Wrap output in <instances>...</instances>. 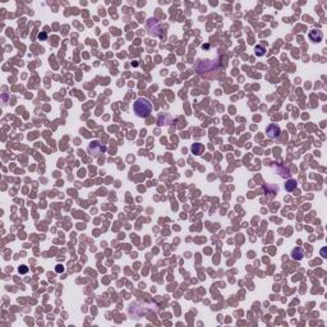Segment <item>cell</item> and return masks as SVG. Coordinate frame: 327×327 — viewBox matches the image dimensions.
I'll return each mask as SVG.
<instances>
[{
    "instance_id": "6da1fadb",
    "label": "cell",
    "mask_w": 327,
    "mask_h": 327,
    "mask_svg": "<svg viewBox=\"0 0 327 327\" xmlns=\"http://www.w3.org/2000/svg\"><path fill=\"white\" fill-rule=\"evenodd\" d=\"M133 110L137 116L139 118H147L152 113V104L144 97H139L133 104Z\"/></svg>"
},
{
    "instance_id": "7a4b0ae2",
    "label": "cell",
    "mask_w": 327,
    "mask_h": 327,
    "mask_svg": "<svg viewBox=\"0 0 327 327\" xmlns=\"http://www.w3.org/2000/svg\"><path fill=\"white\" fill-rule=\"evenodd\" d=\"M266 134H267L268 138L275 139V138L280 137V134H281V129H280V126L276 125V124H270V125L267 126V129H266Z\"/></svg>"
},
{
    "instance_id": "3957f363",
    "label": "cell",
    "mask_w": 327,
    "mask_h": 327,
    "mask_svg": "<svg viewBox=\"0 0 327 327\" xmlns=\"http://www.w3.org/2000/svg\"><path fill=\"white\" fill-rule=\"evenodd\" d=\"M106 150V147H102L101 144L99 143V142H92L89 144V147H88V152L92 155L94 157H97L101 152H104Z\"/></svg>"
},
{
    "instance_id": "277c9868",
    "label": "cell",
    "mask_w": 327,
    "mask_h": 327,
    "mask_svg": "<svg viewBox=\"0 0 327 327\" xmlns=\"http://www.w3.org/2000/svg\"><path fill=\"white\" fill-rule=\"evenodd\" d=\"M309 39L312 42H321L323 39V32L321 29H311L309 31Z\"/></svg>"
},
{
    "instance_id": "5b68a950",
    "label": "cell",
    "mask_w": 327,
    "mask_h": 327,
    "mask_svg": "<svg viewBox=\"0 0 327 327\" xmlns=\"http://www.w3.org/2000/svg\"><path fill=\"white\" fill-rule=\"evenodd\" d=\"M297 185H298V181L295 179H289L285 183V189H286V192H293L297 189Z\"/></svg>"
},
{
    "instance_id": "8992f818",
    "label": "cell",
    "mask_w": 327,
    "mask_h": 327,
    "mask_svg": "<svg viewBox=\"0 0 327 327\" xmlns=\"http://www.w3.org/2000/svg\"><path fill=\"white\" fill-rule=\"evenodd\" d=\"M303 257H304V252H303L302 248H294L293 249V252H292V258L293 260L300 261V260H303Z\"/></svg>"
},
{
    "instance_id": "52a82bcc",
    "label": "cell",
    "mask_w": 327,
    "mask_h": 327,
    "mask_svg": "<svg viewBox=\"0 0 327 327\" xmlns=\"http://www.w3.org/2000/svg\"><path fill=\"white\" fill-rule=\"evenodd\" d=\"M192 152L194 153V155H202V152H203V146L201 143H194L193 146H192Z\"/></svg>"
},
{
    "instance_id": "ba28073f",
    "label": "cell",
    "mask_w": 327,
    "mask_h": 327,
    "mask_svg": "<svg viewBox=\"0 0 327 327\" xmlns=\"http://www.w3.org/2000/svg\"><path fill=\"white\" fill-rule=\"evenodd\" d=\"M254 51H256V55H258V56L266 55V49L262 45H257L256 47H254Z\"/></svg>"
},
{
    "instance_id": "9c48e42d",
    "label": "cell",
    "mask_w": 327,
    "mask_h": 327,
    "mask_svg": "<svg viewBox=\"0 0 327 327\" xmlns=\"http://www.w3.org/2000/svg\"><path fill=\"white\" fill-rule=\"evenodd\" d=\"M46 37H47V36H46V33H45V32H41V33H39V39H40V40H46Z\"/></svg>"
},
{
    "instance_id": "30bf717a",
    "label": "cell",
    "mask_w": 327,
    "mask_h": 327,
    "mask_svg": "<svg viewBox=\"0 0 327 327\" xmlns=\"http://www.w3.org/2000/svg\"><path fill=\"white\" fill-rule=\"evenodd\" d=\"M27 271H28L27 267H24V266H23V267H19V272H21V274H26Z\"/></svg>"
},
{
    "instance_id": "8fae6325",
    "label": "cell",
    "mask_w": 327,
    "mask_h": 327,
    "mask_svg": "<svg viewBox=\"0 0 327 327\" xmlns=\"http://www.w3.org/2000/svg\"><path fill=\"white\" fill-rule=\"evenodd\" d=\"M56 272H59V274H60V272H64V267L63 266H56Z\"/></svg>"
},
{
    "instance_id": "7c38bea8",
    "label": "cell",
    "mask_w": 327,
    "mask_h": 327,
    "mask_svg": "<svg viewBox=\"0 0 327 327\" xmlns=\"http://www.w3.org/2000/svg\"><path fill=\"white\" fill-rule=\"evenodd\" d=\"M321 256H322V258H326L327 256H326V248H322V250H321Z\"/></svg>"
}]
</instances>
